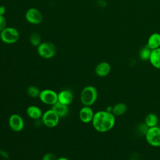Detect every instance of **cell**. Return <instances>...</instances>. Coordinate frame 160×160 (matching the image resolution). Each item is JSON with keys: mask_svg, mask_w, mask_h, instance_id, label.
<instances>
[{"mask_svg": "<svg viewBox=\"0 0 160 160\" xmlns=\"http://www.w3.org/2000/svg\"><path fill=\"white\" fill-rule=\"evenodd\" d=\"M73 94L72 92L68 89L61 91L58 94V101L69 106L73 101Z\"/></svg>", "mask_w": 160, "mask_h": 160, "instance_id": "11", "label": "cell"}, {"mask_svg": "<svg viewBox=\"0 0 160 160\" xmlns=\"http://www.w3.org/2000/svg\"><path fill=\"white\" fill-rule=\"evenodd\" d=\"M151 64L156 68L160 69V48L152 49L149 58Z\"/></svg>", "mask_w": 160, "mask_h": 160, "instance_id": "15", "label": "cell"}, {"mask_svg": "<svg viewBox=\"0 0 160 160\" xmlns=\"http://www.w3.org/2000/svg\"><path fill=\"white\" fill-rule=\"evenodd\" d=\"M9 126L14 132H19L24 129V121L22 118L18 114H12L8 119Z\"/></svg>", "mask_w": 160, "mask_h": 160, "instance_id": "9", "label": "cell"}, {"mask_svg": "<svg viewBox=\"0 0 160 160\" xmlns=\"http://www.w3.org/2000/svg\"><path fill=\"white\" fill-rule=\"evenodd\" d=\"M147 46L151 50L158 48L160 46V34L154 33L148 39Z\"/></svg>", "mask_w": 160, "mask_h": 160, "instance_id": "16", "label": "cell"}, {"mask_svg": "<svg viewBox=\"0 0 160 160\" xmlns=\"http://www.w3.org/2000/svg\"><path fill=\"white\" fill-rule=\"evenodd\" d=\"M6 9L4 6H2V5L0 6V15L4 16V14L6 12Z\"/></svg>", "mask_w": 160, "mask_h": 160, "instance_id": "24", "label": "cell"}, {"mask_svg": "<svg viewBox=\"0 0 160 160\" xmlns=\"http://www.w3.org/2000/svg\"><path fill=\"white\" fill-rule=\"evenodd\" d=\"M56 160H69V159H68L67 158H65V157H60V158H58Z\"/></svg>", "mask_w": 160, "mask_h": 160, "instance_id": "25", "label": "cell"}, {"mask_svg": "<svg viewBox=\"0 0 160 160\" xmlns=\"http://www.w3.org/2000/svg\"><path fill=\"white\" fill-rule=\"evenodd\" d=\"M111 66L107 62H99L95 68V73L99 77H105L109 74Z\"/></svg>", "mask_w": 160, "mask_h": 160, "instance_id": "12", "label": "cell"}, {"mask_svg": "<svg viewBox=\"0 0 160 160\" xmlns=\"http://www.w3.org/2000/svg\"><path fill=\"white\" fill-rule=\"evenodd\" d=\"M37 52L39 56L42 58L51 59L56 55L57 48L56 45L51 42H43L37 47Z\"/></svg>", "mask_w": 160, "mask_h": 160, "instance_id": "3", "label": "cell"}, {"mask_svg": "<svg viewBox=\"0 0 160 160\" xmlns=\"http://www.w3.org/2000/svg\"><path fill=\"white\" fill-rule=\"evenodd\" d=\"M40 92L41 91L39 90V89L35 86H30L26 89L27 94L32 98H36L37 97H39Z\"/></svg>", "mask_w": 160, "mask_h": 160, "instance_id": "20", "label": "cell"}, {"mask_svg": "<svg viewBox=\"0 0 160 160\" xmlns=\"http://www.w3.org/2000/svg\"><path fill=\"white\" fill-rule=\"evenodd\" d=\"M25 19L30 24H39L43 21V16L39 9L31 8L27 10L25 14Z\"/></svg>", "mask_w": 160, "mask_h": 160, "instance_id": "8", "label": "cell"}, {"mask_svg": "<svg viewBox=\"0 0 160 160\" xmlns=\"http://www.w3.org/2000/svg\"><path fill=\"white\" fill-rule=\"evenodd\" d=\"M92 124L93 128L99 132L109 131L115 124L114 115L106 111H99L94 113Z\"/></svg>", "mask_w": 160, "mask_h": 160, "instance_id": "1", "label": "cell"}, {"mask_svg": "<svg viewBox=\"0 0 160 160\" xmlns=\"http://www.w3.org/2000/svg\"><path fill=\"white\" fill-rule=\"evenodd\" d=\"M55 155L51 152H47L42 157V160H56Z\"/></svg>", "mask_w": 160, "mask_h": 160, "instance_id": "22", "label": "cell"}, {"mask_svg": "<svg viewBox=\"0 0 160 160\" xmlns=\"http://www.w3.org/2000/svg\"><path fill=\"white\" fill-rule=\"evenodd\" d=\"M158 122V116L153 113H150L148 114L145 118V122L146 126L148 128L156 126Z\"/></svg>", "mask_w": 160, "mask_h": 160, "instance_id": "18", "label": "cell"}, {"mask_svg": "<svg viewBox=\"0 0 160 160\" xmlns=\"http://www.w3.org/2000/svg\"><path fill=\"white\" fill-rule=\"evenodd\" d=\"M26 114L31 119L37 120L42 118L43 113L42 110L38 106L31 105L27 108Z\"/></svg>", "mask_w": 160, "mask_h": 160, "instance_id": "14", "label": "cell"}, {"mask_svg": "<svg viewBox=\"0 0 160 160\" xmlns=\"http://www.w3.org/2000/svg\"><path fill=\"white\" fill-rule=\"evenodd\" d=\"M29 42L33 46L38 47L41 43V37L38 32H32L29 36Z\"/></svg>", "mask_w": 160, "mask_h": 160, "instance_id": "19", "label": "cell"}, {"mask_svg": "<svg viewBox=\"0 0 160 160\" xmlns=\"http://www.w3.org/2000/svg\"><path fill=\"white\" fill-rule=\"evenodd\" d=\"M39 98L44 104L52 106L58 101V93L52 89H43L41 91Z\"/></svg>", "mask_w": 160, "mask_h": 160, "instance_id": "7", "label": "cell"}, {"mask_svg": "<svg viewBox=\"0 0 160 160\" xmlns=\"http://www.w3.org/2000/svg\"><path fill=\"white\" fill-rule=\"evenodd\" d=\"M51 109L60 117L63 118L66 116L69 112L68 106L64 104L59 101L52 105Z\"/></svg>", "mask_w": 160, "mask_h": 160, "instance_id": "13", "label": "cell"}, {"mask_svg": "<svg viewBox=\"0 0 160 160\" xmlns=\"http://www.w3.org/2000/svg\"><path fill=\"white\" fill-rule=\"evenodd\" d=\"M98 92L97 89L93 86H87L84 87L80 94L81 102L86 106L93 105L98 99Z\"/></svg>", "mask_w": 160, "mask_h": 160, "instance_id": "2", "label": "cell"}, {"mask_svg": "<svg viewBox=\"0 0 160 160\" xmlns=\"http://www.w3.org/2000/svg\"><path fill=\"white\" fill-rule=\"evenodd\" d=\"M148 143L153 147H160V128L154 126L149 128L146 132Z\"/></svg>", "mask_w": 160, "mask_h": 160, "instance_id": "5", "label": "cell"}, {"mask_svg": "<svg viewBox=\"0 0 160 160\" xmlns=\"http://www.w3.org/2000/svg\"><path fill=\"white\" fill-rule=\"evenodd\" d=\"M93 110L90 106H84L79 111V117L80 120L84 123H89L92 122L94 116Z\"/></svg>", "mask_w": 160, "mask_h": 160, "instance_id": "10", "label": "cell"}, {"mask_svg": "<svg viewBox=\"0 0 160 160\" xmlns=\"http://www.w3.org/2000/svg\"><path fill=\"white\" fill-rule=\"evenodd\" d=\"M60 117L52 109H48L43 112L41 120L42 123L48 128L56 127L59 121Z\"/></svg>", "mask_w": 160, "mask_h": 160, "instance_id": "6", "label": "cell"}, {"mask_svg": "<svg viewBox=\"0 0 160 160\" xmlns=\"http://www.w3.org/2000/svg\"><path fill=\"white\" fill-rule=\"evenodd\" d=\"M0 32V39L6 44H14L19 39L18 30L12 27H6Z\"/></svg>", "mask_w": 160, "mask_h": 160, "instance_id": "4", "label": "cell"}, {"mask_svg": "<svg viewBox=\"0 0 160 160\" xmlns=\"http://www.w3.org/2000/svg\"><path fill=\"white\" fill-rule=\"evenodd\" d=\"M6 19L2 15H0V32H1L5 28H6Z\"/></svg>", "mask_w": 160, "mask_h": 160, "instance_id": "23", "label": "cell"}, {"mask_svg": "<svg viewBox=\"0 0 160 160\" xmlns=\"http://www.w3.org/2000/svg\"><path fill=\"white\" fill-rule=\"evenodd\" d=\"M151 51H152L151 49L149 48H148V46L143 48L142 49H141V50L140 51V52H139L140 58L144 61L149 59Z\"/></svg>", "mask_w": 160, "mask_h": 160, "instance_id": "21", "label": "cell"}, {"mask_svg": "<svg viewBox=\"0 0 160 160\" xmlns=\"http://www.w3.org/2000/svg\"><path fill=\"white\" fill-rule=\"evenodd\" d=\"M127 110V106L122 102L116 104L112 107V113L114 116H121L123 115Z\"/></svg>", "mask_w": 160, "mask_h": 160, "instance_id": "17", "label": "cell"}]
</instances>
